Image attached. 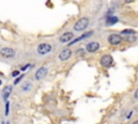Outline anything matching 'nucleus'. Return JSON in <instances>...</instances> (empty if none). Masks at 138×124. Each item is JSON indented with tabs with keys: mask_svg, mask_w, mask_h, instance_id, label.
<instances>
[{
	"mask_svg": "<svg viewBox=\"0 0 138 124\" xmlns=\"http://www.w3.org/2000/svg\"><path fill=\"white\" fill-rule=\"evenodd\" d=\"M137 93H138V90L135 91V98H137Z\"/></svg>",
	"mask_w": 138,
	"mask_h": 124,
	"instance_id": "18",
	"label": "nucleus"
},
{
	"mask_svg": "<svg viewBox=\"0 0 138 124\" xmlns=\"http://www.w3.org/2000/svg\"><path fill=\"white\" fill-rule=\"evenodd\" d=\"M92 34H93V31H90L88 34H85V35H83V36H81L80 38H77V39H75V41H71V42H69V44H73V43H75V42H79L80 40H82V39H85V38H87V37H90V36H92Z\"/></svg>",
	"mask_w": 138,
	"mask_h": 124,
	"instance_id": "12",
	"label": "nucleus"
},
{
	"mask_svg": "<svg viewBox=\"0 0 138 124\" xmlns=\"http://www.w3.org/2000/svg\"><path fill=\"white\" fill-rule=\"evenodd\" d=\"M0 76H2V73H1V72H0Z\"/></svg>",
	"mask_w": 138,
	"mask_h": 124,
	"instance_id": "21",
	"label": "nucleus"
},
{
	"mask_svg": "<svg viewBox=\"0 0 138 124\" xmlns=\"http://www.w3.org/2000/svg\"><path fill=\"white\" fill-rule=\"evenodd\" d=\"M18 74H19V71H18V70H15V71L12 72V77H17Z\"/></svg>",
	"mask_w": 138,
	"mask_h": 124,
	"instance_id": "15",
	"label": "nucleus"
},
{
	"mask_svg": "<svg viewBox=\"0 0 138 124\" xmlns=\"http://www.w3.org/2000/svg\"><path fill=\"white\" fill-rule=\"evenodd\" d=\"M108 41H109L110 44H113V45H118L122 42V38H121L120 35H116V34H113V35H110L108 37Z\"/></svg>",
	"mask_w": 138,
	"mask_h": 124,
	"instance_id": "4",
	"label": "nucleus"
},
{
	"mask_svg": "<svg viewBox=\"0 0 138 124\" xmlns=\"http://www.w3.org/2000/svg\"><path fill=\"white\" fill-rule=\"evenodd\" d=\"M37 51H38L39 54L45 55V54H47V53H50L52 51V46L50 45L49 43H41V44H39V45H38Z\"/></svg>",
	"mask_w": 138,
	"mask_h": 124,
	"instance_id": "2",
	"label": "nucleus"
},
{
	"mask_svg": "<svg viewBox=\"0 0 138 124\" xmlns=\"http://www.w3.org/2000/svg\"><path fill=\"white\" fill-rule=\"evenodd\" d=\"M22 78H23V76H19V77H18V78H17V79H16V80H15L14 84H17V83H18V82H19V81H21V80H22Z\"/></svg>",
	"mask_w": 138,
	"mask_h": 124,
	"instance_id": "16",
	"label": "nucleus"
},
{
	"mask_svg": "<svg viewBox=\"0 0 138 124\" xmlns=\"http://www.w3.org/2000/svg\"><path fill=\"white\" fill-rule=\"evenodd\" d=\"M46 73H47V69L45 67L39 68L36 72V79L37 80H41V79H43L45 76H46Z\"/></svg>",
	"mask_w": 138,
	"mask_h": 124,
	"instance_id": "9",
	"label": "nucleus"
},
{
	"mask_svg": "<svg viewBox=\"0 0 138 124\" xmlns=\"http://www.w3.org/2000/svg\"><path fill=\"white\" fill-rule=\"evenodd\" d=\"M112 62H113V59H112V56H110V55H104L100 59V64L104 67H110Z\"/></svg>",
	"mask_w": 138,
	"mask_h": 124,
	"instance_id": "5",
	"label": "nucleus"
},
{
	"mask_svg": "<svg viewBox=\"0 0 138 124\" xmlns=\"http://www.w3.org/2000/svg\"><path fill=\"white\" fill-rule=\"evenodd\" d=\"M0 54L6 58H11V57L15 56V51L11 48H3L0 50Z\"/></svg>",
	"mask_w": 138,
	"mask_h": 124,
	"instance_id": "3",
	"label": "nucleus"
},
{
	"mask_svg": "<svg viewBox=\"0 0 138 124\" xmlns=\"http://www.w3.org/2000/svg\"><path fill=\"white\" fill-rule=\"evenodd\" d=\"M8 124H9V123H8Z\"/></svg>",
	"mask_w": 138,
	"mask_h": 124,
	"instance_id": "22",
	"label": "nucleus"
},
{
	"mask_svg": "<svg viewBox=\"0 0 138 124\" xmlns=\"http://www.w3.org/2000/svg\"><path fill=\"white\" fill-rule=\"evenodd\" d=\"M98 49H99V43H98V42H96V41L90 42V43L86 45V51H87V52H90V53L96 52Z\"/></svg>",
	"mask_w": 138,
	"mask_h": 124,
	"instance_id": "8",
	"label": "nucleus"
},
{
	"mask_svg": "<svg viewBox=\"0 0 138 124\" xmlns=\"http://www.w3.org/2000/svg\"><path fill=\"white\" fill-rule=\"evenodd\" d=\"M73 38V34L72 33H64L59 38V41L62 43H68L69 41H71V39Z\"/></svg>",
	"mask_w": 138,
	"mask_h": 124,
	"instance_id": "7",
	"label": "nucleus"
},
{
	"mask_svg": "<svg viewBox=\"0 0 138 124\" xmlns=\"http://www.w3.org/2000/svg\"><path fill=\"white\" fill-rule=\"evenodd\" d=\"M30 87H31V84H30V83H25V85H23V91L28 92L30 90Z\"/></svg>",
	"mask_w": 138,
	"mask_h": 124,
	"instance_id": "14",
	"label": "nucleus"
},
{
	"mask_svg": "<svg viewBox=\"0 0 138 124\" xmlns=\"http://www.w3.org/2000/svg\"><path fill=\"white\" fill-rule=\"evenodd\" d=\"M11 92H12V86H11V85H6V86L2 90V97H3L4 100L8 99V97L10 96Z\"/></svg>",
	"mask_w": 138,
	"mask_h": 124,
	"instance_id": "10",
	"label": "nucleus"
},
{
	"mask_svg": "<svg viewBox=\"0 0 138 124\" xmlns=\"http://www.w3.org/2000/svg\"><path fill=\"white\" fill-rule=\"evenodd\" d=\"M71 56V50H69V49H65V50H63L62 52L59 53V55H58V58L60 59V61L65 62L67 61V59H69Z\"/></svg>",
	"mask_w": 138,
	"mask_h": 124,
	"instance_id": "6",
	"label": "nucleus"
},
{
	"mask_svg": "<svg viewBox=\"0 0 138 124\" xmlns=\"http://www.w3.org/2000/svg\"><path fill=\"white\" fill-rule=\"evenodd\" d=\"M88 23H90V21H88L87 17H82L75 24L73 29H75V31H82V30H84V29H86V27L88 26Z\"/></svg>",
	"mask_w": 138,
	"mask_h": 124,
	"instance_id": "1",
	"label": "nucleus"
},
{
	"mask_svg": "<svg viewBox=\"0 0 138 124\" xmlns=\"http://www.w3.org/2000/svg\"><path fill=\"white\" fill-rule=\"evenodd\" d=\"M9 114V102H6V115Z\"/></svg>",
	"mask_w": 138,
	"mask_h": 124,
	"instance_id": "17",
	"label": "nucleus"
},
{
	"mask_svg": "<svg viewBox=\"0 0 138 124\" xmlns=\"http://www.w3.org/2000/svg\"><path fill=\"white\" fill-rule=\"evenodd\" d=\"M133 124H138V122H137V121H135V122H134V123H133Z\"/></svg>",
	"mask_w": 138,
	"mask_h": 124,
	"instance_id": "19",
	"label": "nucleus"
},
{
	"mask_svg": "<svg viewBox=\"0 0 138 124\" xmlns=\"http://www.w3.org/2000/svg\"><path fill=\"white\" fill-rule=\"evenodd\" d=\"M0 84H2V82H1V80H0Z\"/></svg>",
	"mask_w": 138,
	"mask_h": 124,
	"instance_id": "20",
	"label": "nucleus"
},
{
	"mask_svg": "<svg viewBox=\"0 0 138 124\" xmlns=\"http://www.w3.org/2000/svg\"><path fill=\"white\" fill-rule=\"evenodd\" d=\"M118 17L116 16H114V15H109L108 16V20H107V25H114V24H116L118 23Z\"/></svg>",
	"mask_w": 138,
	"mask_h": 124,
	"instance_id": "11",
	"label": "nucleus"
},
{
	"mask_svg": "<svg viewBox=\"0 0 138 124\" xmlns=\"http://www.w3.org/2000/svg\"><path fill=\"white\" fill-rule=\"evenodd\" d=\"M121 34H122V35H134L135 30H133V29H125V30L121 31Z\"/></svg>",
	"mask_w": 138,
	"mask_h": 124,
	"instance_id": "13",
	"label": "nucleus"
}]
</instances>
